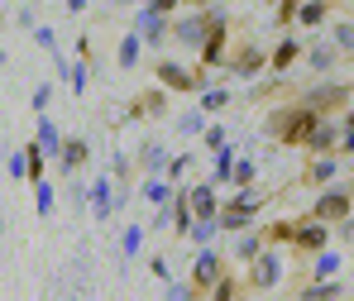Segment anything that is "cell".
<instances>
[{
    "mask_svg": "<svg viewBox=\"0 0 354 301\" xmlns=\"http://www.w3.org/2000/svg\"><path fill=\"white\" fill-rule=\"evenodd\" d=\"M335 268H340V258H335V253H326V258H321V263H316V273H321V278H330V273H335Z\"/></svg>",
    "mask_w": 354,
    "mask_h": 301,
    "instance_id": "obj_3",
    "label": "cell"
},
{
    "mask_svg": "<svg viewBox=\"0 0 354 301\" xmlns=\"http://www.w3.org/2000/svg\"><path fill=\"white\" fill-rule=\"evenodd\" d=\"M321 14H326V5H301V19H306V24H316Z\"/></svg>",
    "mask_w": 354,
    "mask_h": 301,
    "instance_id": "obj_4",
    "label": "cell"
},
{
    "mask_svg": "<svg viewBox=\"0 0 354 301\" xmlns=\"http://www.w3.org/2000/svg\"><path fill=\"white\" fill-rule=\"evenodd\" d=\"M316 215H321V220H345V215H350V196H345V191H326L321 206H316Z\"/></svg>",
    "mask_w": 354,
    "mask_h": 301,
    "instance_id": "obj_1",
    "label": "cell"
},
{
    "mask_svg": "<svg viewBox=\"0 0 354 301\" xmlns=\"http://www.w3.org/2000/svg\"><path fill=\"white\" fill-rule=\"evenodd\" d=\"M301 244H306V249H321V244H326V230H321V225L301 230Z\"/></svg>",
    "mask_w": 354,
    "mask_h": 301,
    "instance_id": "obj_2",
    "label": "cell"
},
{
    "mask_svg": "<svg viewBox=\"0 0 354 301\" xmlns=\"http://www.w3.org/2000/svg\"><path fill=\"white\" fill-rule=\"evenodd\" d=\"M340 43H345V48H354V29H340Z\"/></svg>",
    "mask_w": 354,
    "mask_h": 301,
    "instance_id": "obj_5",
    "label": "cell"
}]
</instances>
